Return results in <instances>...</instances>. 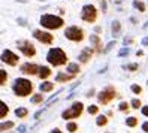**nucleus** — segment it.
<instances>
[{
	"label": "nucleus",
	"mask_w": 148,
	"mask_h": 133,
	"mask_svg": "<svg viewBox=\"0 0 148 133\" xmlns=\"http://www.w3.org/2000/svg\"><path fill=\"white\" fill-rule=\"evenodd\" d=\"M94 93H96V91H94V90H90V91H88V93H87V97H94V96H93V94H94Z\"/></svg>",
	"instance_id": "38"
},
{
	"label": "nucleus",
	"mask_w": 148,
	"mask_h": 133,
	"mask_svg": "<svg viewBox=\"0 0 148 133\" xmlns=\"http://www.w3.org/2000/svg\"><path fill=\"white\" fill-rule=\"evenodd\" d=\"M38 70H39V64L33 63V61H25V63L20 64V72L24 76H38Z\"/></svg>",
	"instance_id": "11"
},
{
	"label": "nucleus",
	"mask_w": 148,
	"mask_h": 133,
	"mask_svg": "<svg viewBox=\"0 0 148 133\" xmlns=\"http://www.w3.org/2000/svg\"><path fill=\"white\" fill-rule=\"evenodd\" d=\"M138 124H139L138 117H127V118H126V126H127V127L135 129V127H138Z\"/></svg>",
	"instance_id": "24"
},
{
	"label": "nucleus",
	"mask_w": 148,
	"mask_h": 133,
	"mask_svg": "<svg viewBox=\"0 0 148 133\" xmlns=\"http://www.w3.org/2000/svg\"><path fill=\"white\" fill-rule=\"evenodd\" d=\"M142 132H145V133H148V121H145V123L142 124Z\"/></svg>",
	"instance_id": "36"
},
{
	"label": "nucleus",
	"mask_w": 148,
	"mask_h": 133,
	"mask_svg": "<svg viewBox=\"0 0 148 133\" xmlns=\"http://www.w3.org/2000/svg\"><path fill=\"white\" fill-rule=\"evenodd\" d=\"M79 18L87 24H94L99 20V8L93 3H87L81 8Z\"/></svg>",
	"instance_id": "5"
},
{
	"label": "nucleus",
	"mask_w": 148,
	"mask_h": 133,
	"mask_svg": "<svg viewBox=\"0 0 148 133\" xmlns=\"http://www.w3.org/2000/svg\"><path fill=\"white\" fill-rule=\"evenodd\" d=\"M56 90V82L49 81V79H45V81H42V84H39V91L47 94V93H53Z\"/></svg>",
	"instance_id": "16"
},
{
	"label": "nucleus",
	"mask_w": 148,
	"mask_h": 133,
	"mask_svg": "<svg viewBox=\"0 0 148 133\" xmlns=\"http://www.w3.org/2000/svg\"><path fill=\"white\" fill-rule=\"evenodd\" d=\"M53 76V67L48 64H39V70H38V78L45 81V79H49Z\"/></svg>",
	"instance_id": "14"
},
{
	"label": "nucleus",
	"mask_w": 148,
	"mask_h": 133,
	"mask_svg": "<svg viewBox=\"0 0 148 133\" xmlns=\"http://www.w3.org/2000/svg\"><path fill=\"white\" fill-rule=\"evenodd\" d=\"M100 2V11L105 14L106 11H108V3H106V0H99Z\"/></svg>",
	"instance_id": "32"
},
{
	"label": "nucleus",
	"mask_w": 148,
	"mask_h": 133,
	"mask_svg": "<svg viewBox=\"0 0 148 133\" xmlns=\"http://www.w3.org/2000/svg\"><path fill=\"white\" fill-rule=\"evenodd\" d=\"M97 2H99V0H97Z\"/></svg>",
	"instance_id": "43"
},
{
	"label": "nucleus",
	"mask_w": 148,
	"mask_h": 133,
	"mask_svg": "<svg viewBox=\"0 0 148 133\" xmlns=\"http://www.w3.org/2000/svg\"><path fill=\"white\" fill-rule=\"evenodd\" d=\"M0 60H2L3 64L9 66V67L20 66V54H16L15 51H12L9 48H5L2 52H0Z\"/></svg>",
	"instance_id": "10"
},
{
	"label": "nucleus",
	"mask_w": 148,
	"mask_h": 133,
	"mask_svg": "<svg viewBox=\"0 0 148 133\" xmlns=\"http://www.w3.org/2000/svg\"><path fill=\"white\" fill-rule=\"evenodd\" d=\"M75 78H76V75L67 73V72H58L56 75V84H66L69 81H73Z\"/></svg>",
	"instance_id": "15"
},
{
	"label": "nucleus",
	"mask_w": 148,
	"mask_h": 133,
	"mask_svg": "<svg viewBox=\"0 0 148 133\" xmlns=\"http://www.w3.org/2000/svg\"><path fill=\"white\" fill-rule=\"evenodd\" d=\"M96 54L94 52V49L91 48V47H88V48H84L81 52H79V56H78V60H79V64H87L88 61L91 60V57Z\"/></svg>",
	"instance_id": "13"
},
{
	"label": "nucleus",
	"mask_w": 148,
	"mask_h": 133,
	"mask_svg": "<svg viewBox=\"0 0 148 133\" xmlns=\"http://www.w3.org/2000/svg\"><path fill=\"white\" fill-rule=\"evenodd\" d=\"M130 90H132V93L133 94H136V96H139V94H142V87L141 85H138V84H132V87H130Z\"/></svg>",
	"instance_id": "30"
},
{
	"label": "nucleus",
	"mask_w": 148,
	"mask_h": 133,
	"mask_svg": "<svg viewBox=\"0 0 148 133\" xmlns=\"http://www.w3.org/2000/svg\"><path fill=\"white\" fill-rule=\"evenodd\" d=\"M16 48H18L20 54L27 57V58H33L38 56V49H36V45L29 40V39H23V40H18L16 42Z\"/></svg>",
	"instance_id": "9"
},
{
	"label": "nucleus",
	"mask_w": 148,
	"mask_h": 133,
	"mask_svg": "<svg viewBox=\"0 0 148 133\" xmlns=\"http://www.w3.org/2000/svg\"><path fill=\"white\" fill-rule=\"evenodd\" d=\"M47 61L51 67H63L69 63V57L66 54V51L60 47L49 48L47 52Z\"/></svg>",
	"instance_id": "3"
},
{
	"label": "nucleus",
	"mask_w": 148,
	"mask_h": 133,
	"mask_svg": "<svg viewBox=\"0 0 148 133\" xmlns=\"http://www.w3.org/2000/svg\"><path fill=\"white\" fill-rule=\"evenodd\" d=\"M133 8L136 11H139V12H145L147 11V5L142 2V0H135V2H133Z\"/></svg>",
	"instance_id": "25"
},
{
	"label": "nucleus",
	"mask_w": 148,
	"mask_h": 133,
	"mask_svg": "<svg viewBox=\"0 0 148 133\" xmlns=\"http://www.w3.org/2000/svg\"><path fill=\"white\" fill-rule=\"evenodd\" d=\"M66 130L71 132V133H76V132H78V124H76L73 120L67 121V123H66Z\"/></svg>",
	"instance_id": "26"
},
{
	"label": "nucleus",
	"mask_w": 148,
	"mask_h": 133,
	"mask_svg": "<svg viewBox=\"0 0 148 133\" xmlns=\"http://www.w3.org/2000/svg\"><path fill=\"white\" fill-rule=\"evenodd\" d=\"M106 133H112V132H106Z\"/></svg>",
	"instance_id": "41"
},
{
	"label": "nucleus",
	"mask_w": 148,
	"mask_h": 133,
	"mask_svg": "<svg viewBox=\"0 0 148 133\" xmlns=\"http://www.w3.org/2000/svg\"><path fill=\"white\" fill-rule=\"evenodd\" d=\"M130 109H132V108H130V103H129V102H121V103L118 105V111H120V112L127 114Z\"/></svg>",
	"instance_id": "29"
},
{
	"label": "nucleus",
	"mask_w": 148,
	"mask_h": 133,
	"mask_svg": "<svg viewBox=\"0 0 148 133\" xmlns=\"http://www.w3.org/2000/svg\"><path fill=\"white\" fill-rule=\"evenodd\" d=\"M97 102H99V105H103V106H106V105H109L114 99H117L118 97V93H117V90H115V87L114 85H106L103 90H100L99 93H97Z\"/></svg>",
	"instance_id": "6"
},
{
	"label": "nucleus",
	"mask_w": 148,
	"mask_h": 133,
	"mask_svg": "<svg viewBox=\"0 0 148 133\" xmlns=\"http://www.w3.org/2000/svg\"><path fill=\"white\" fill-rule=\"evenodd\" d=\"M66 72L67 73H72V75H79L81 73V64L79 63H75V61H69V63L66 64Z\"/></svg>",
	"instance_id": "17"
},
{
	"label": "nucleus",
	"mask_w": 148,
	"mask_h": 133,
	"mask_svg": "<svg viewBox=\"0 0 148 133\" xmlns=\"http://www.w3.org/2000/svg\"><path fill=\"white\" fill-rule=\"evenodd\" d=\"M15 115H16V118H27L29 117V109L27 108H24V106H20V108H16L15 109Z\"/></svg>",
	"instance_id": "21"
},
{
	"label": "nucleus",
	"mask_w": 148,
	"mask_h": 133,
	"mask_svg": "<svg viewBox=\"0 0 148 133\" xmlns=\"http://www.w3.org/2000/svg\"><path fill=\"white\" fill-rule=\"evenodd\" d=\"M12 91L16 97H29L34 91V84L25 76L15 78L12 82Z\"/></svg>",
	"instance_id": "2"
},
{
	"label": "nucleus",
	"mask_w": 148,
	"mask_h": 133,
	"mask_svg": "<svg viewBox=\"0 0 148 133\" xmlns=\"http://www.w3.org/2000/svg\"><path fill=\"white\" fill-rule=\"evenodd\" d=\"M141 112H142V115H144V117H148V105H142Z\"/></svg>",
	"instance_id": "34"
},
{
	"label": "nucleus",
	"mask_w": 148,
	"mask_h": 133,
	"mask_svg": "<svg viewBox=\"0 0 148 133\" xmlns=\"http://www.w3.org/2000/svg\"><path fill=\"white\" fill-rule=\"evenodd\" d=\"M87 112H88L90 115H97V114H100L99 105H90V106H87Z\"/></svg>",
	"instance_id": "27"
},
{
	"label": "nucleus",
	"mask_w": 148,
	"mask_h": 133,
	"mask_svg": "<svg viewBox=\"0 0 148 133\" xmlns=\"http://www.w3.org/2000/svg\"><path fill=\"white\" fill-rule=\"evenodd\" d=\"M108 123H109L108 115H103V114H97V115H96V126H97V127H105Z\"/></svg>",
	"instance_id": "18"
},
{
	"label": "nucleus",
	"mask_w": 148,
	"mask_h": 133,
	"mask_svg": "<svg viewBox=\"0 0 148 133\" xmlns=\"http://www.w3.org/2000/svg\"><path fill=\"white\" fill-rule=\"evenodd\" d=\"M84 112V103L82 102H73L69 108H66L62 112V118L66 121H71V120H76L79 118Z\"/></svg>",
	"instance_id": "7"
},
{
	"label": "nucleus",
	"mask_w": 148,
	"mask_h": 133,
	"mask_svg": "<svg viewBox=\"0 0 148 133\" xmlns=\"http://www.w3.org/2000/svg\"><path fill=\"white\" fill-rule=\"evenodd\" d=\"M144 43H148V39H145V40H144Z\"/></svg>",
	"instance_id": "40"
},
{
	"label": "nucleus",
	"mask_w": 148,
	"mask_h": 133,
	"mask_svg": "<svg viewBox=\"0 0 148 133\" xmlns=\"http://www.w3.org/2000/svg\"><path fill=\"white\" fill-rule=\"evenodd\" d=\"M130 108H132V109H141V108H142V102H141V99H138V97L132 99V102H130Z\"/></svg>",
	"instance_id": "28"
},
{
	"label": "nucleus",
	"mask_w": 148,
	"mask_h": 133,
	"mask_svg": "<svg viewBox=\"0 0 148 133\" xmlns=\"http://www.w3.org/2000/svg\"><path fill=\"white\" fill-rule=\"evenodd\" d=\"M9 112H11V109H9V106H8V103L0 99V120L6 118L8 115H9Z\"/></svg>",
	"instance_id": "19"
},
{
	"label": "nucleus",
	"mask_w": 148,
	"mask_h": 133,
	"mask_svg": "<svg viewBox=\"0 0 148 133\" xmlns=\"http://www.w3.org/2000/svg\"><path fill=\"white\" fill-rule=\"evenodd\" d=\"M94 33L96 34H100L102 33V27H100V25H94Z\"/></svg>",
	"instance_id": "35"
},
{
	"label": "nucleus",
	"mask_w": 148,
	"mask_h": 133,
	"mask_svg": "<svg viewBox=\"0 0 148 133\" xmlns=\"http://www.w3.org/2000/svg\"><path fill=\"white\" fill-rule=\"evenodd\" d=\"M63 36L69 40V42H73V43H81L84 42V39L87 38V32L81 27V25H66L63 29Z\"/></svg>",
	"instance_id": "4"
},
{
	"label": "nucleus",
	"mask_w": 148,
	"mask_h": 133,
	"mask_svg": "<svg viewBox=\"0 0 148 133\" xmlns=\"http://www.w3.org/2000/svg\"><path fill=\"white\" fill-rule=\"evenodd\" d=\"M147 84H148V81H147Z\"/></svg>",
	"instance_id": "42"
},
{
	"label": "nucleus",
	"mask_w": 148,
	"mask_h": 133,
	"mask_svg": "<svg viewBox=\"0 0 148 133\" xmlns=\"http://www.w3.org/2000/svg\"><path fill=\"white\" fill-rule=\"evenodd\" d=\"M9 81V73L6 72L3 67H0V87H5Z\"/></svg>",
	"instance_id": "22"
},
{
	"label": "nucleus",
	"mask_w": 148,
	"mask_h": 133,
	"mask_svg": "<svg viewBox=\"0 0 148 133\" xmlns=\"http://www.w3.org/2000/svg\"><path fill=\"white\" fill-rule=\"evenodd\" d=\"M49 133H64V132H62L60 129H53V130H51Z\"/></svg>",
	"instance_id": "37"
},
{
	"label": "nucleus",
	"mask_w": 148,
	"mask_h": 133,
	"mask_svg": "<svg viewBox=\"0 0 148 133\" xmlns=\"http://www.w3.org/2000/svg\"><path fill=\"white\" fill-rule=\"evenodd\" d=\"M15 127V123L14 121H2L0 123V133H3V132H9V130H12Z\"/></svg>",
	"instance_id": "20"
},
{
	"label": "nucleus",
	"mask_w": 148,
	"mask_h": 133,
	"mask_svg": "<svg viewBox=\"0 0 148 133\" xmlns=\"http://www.w3.org/2000/svg\"><path fill=\"white\" fill-rule=\"evenodd\" d=\"M88 39H90L91 48L94 49V52H96V54H100V52L103 51V47H102V38H100V34H96V33H93V34H90V36H88Z\"/></svg>",
	"instance_id": "12"
},
{
	"label": "nucleus",
	"mask_w": 148,
	"mask_h": 133,
	"mask_svg": "<svg viewBox=\"0 0 148 133\" xmlns=\"http://www.w3.org/2000/svg\"><path fill=\"white\" fill-rule=\"evenodd\" d=\"M32 36L36 39L39 43H42V45H47V47H51L54 45L56 42V36L53 34V32H48L45 29H34L32 32Z\"/></svg>",
	"instance_id": "8"
},
{
	"label": "nucleus",
	"mask_w": 148,
	"mask_h": 133,
	"mask_svg": "<svg viewBox=\"0 0 148 133\" xmlns=\"http://www.w3.org/2000/svg\"><path fill=\"white\" fill-rule=\"evenodd\" d=\"M43 100H45V96H43V93H40V91L32 96V103L33 105H40Z\"/></svg>",
	"instance_id": "23"
},
{
	"label": "nucleus",
	"mask_w": 148,
	"mask_h": 133,
	"mask_svg": "<svg viewBox=\"0 0 148 133\" xmlns=\"http://www.w3.org/2000/svg\"><path fill=\"white\" fill-rule=\"evenodd\" d=\"M39 25L40 29H45L48 32H58L66 27V21L62 15L45 12L39 16Z\"/></svg>",
	"instance_id": "1"
},
{
	"label": "nucleus",
	"mask_w": 148,
	"mask_h": 133,
	"mask_svg": "<svg viewBox=\"0 0 148 133\" xmlns=\"http://www.w3.org/2000/svg\"><path fill=\"white\" fill-rule=\"evenodd\" d=\"M127 69L130 70V72H135V70L139 69V66H138L136 63H130V64H127Z\"/></svg>",
	"instance_id": "33"
},
{
	"label": "nucleus",
	"mask_w": 148,
	"mask_h": 133,
	"mask_svg": "<svg viewBox=\"0 0 148 133\" xmlns=\"http://www.w3.org/2000/svg\"><path fill=\"white\" fill-rule=\"evenodd\" d=\"M136 56H138V57H142V56H144V51H138Z\"/></svg>",
	"instance_id": "39"
},
{
	"label": "nucleus",
	"mask_w": 148,
	"mask_h": 133,
	"mask_svg": "<svg viewBox=\"0 0 148 133\" xmlns=\"http://www.w3.org/2000/svg\"><path fill=\"white\" fill-rule=\"evenodd\" d=\"M120 32H121V24H120V21H114V23H112V33L118 34Z\"/></svg>",
	"instance_id": "31"
}]
</instances>
